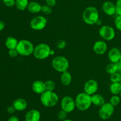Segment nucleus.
<instances>
[{
  "label": "nucleus",
  "mask_w": 121,
  "mask_h": 121,
  "mask_svg": "<svg viewBox=\"0 0 121 121\" xmlns=\"http://www.w3.org/2000/svg\"><path fill=\"white\" fill-rule=\"evenodd\" d=\"M82 18L85 23L89 25H93L96 24L99 19V15L98 11L95 7H87L83 13Z\"/></svg>",
  "instance_id": "nucleus-1"
},
{
  "label": "nucleus",
  "mask_w": 121,
  "mask_h": 121,
  "mask_svg": "<svg viewBox=\"0 0 121 121\" xmlns=\"http://www.w3.org/2000/svg\"><path fill=\"white\" fill-rule=\"evenodd\" d=\"M76 107L81 111L87 110L92 103L91 96L85 92L78 94L75 99Z\"/></svg>",
  "instance_id": "nucleus-2"
},
{
  "label": "nucleus",
  "mask_w": 121,
  "mask_h": 121,
  "mask_svg": "<svg viewBox=\"0 0 121 121\" xmlns=\"http://www.w3.org/2000/svg\"><path fill=\"white\" fill-rule=\"evenodd\" d=\"M40 101L44 106L47 107H53L57 104L59 102V96L53 91L46 90L41 94Z\"/></svg>",
  "instance_id": "nucleus-3"
},
{
  "label": "nucleus",
  "mask_w": 121,
  "mask_h": 121,
  "mask_svg": "<svg viewBox=\"0 0 121 121\" xmlns=\"http://www.w3.org/2000/svg\"><path fill=\"white\" fill-rule=\"evenodd\" d=\"M17 51L19 55L21 56H30L34 52V47L33 44L28 40H21L18 42Z\"/></svg>",
  "instance_id": "nucleus-4"
},
{
  "label": "nucleus",
  "mask_w": 121,
  "mask_h": 121,
  "mask_svg": "<svg viewBox=\"0 0 121 121\" xmlns=\"http://www.w3.org/2000/svg\"><path fill=\"white\" fill-rule=\"evenodd\" d=\"M52 65L56 71L63 73L68 70L69 63L67 58L63 56H57L53 58Z\"/></svg>",
  "instance_id": "nucleus-5"
},
{
  "label": "nucleus",
  "mask_w": 121,
  "mask_h": 121,
  "mask_svg": "<svg viewBox=\"0 0 121 121\" xmlns=\"http://www.w3.org/2000/svg\"><path fill=\"white\" fill-rule=\"evenodd\" d=\"M51 49L48 45L46 43H40L34 47V57L38 59H45L50 55Z\"/></svg>",
  "instance_id": "nucleus-6"
},
{
  "label": "nucleus",
  "mask_w": 121,
  "mask_h": 121,
  "mask_svg": "<svg viewBox=\"0 0 121 121\" xmlns=\"http://www.w3.org/2000/svg\"><path fill=\"white\" fill-rule=\"evenodd\" d=\"M114 112V106L110 103H105L100 107L99 110V116L102 119L106 120L112 116Z\"/></svg>",
  "instance_id": "nucleus-7"
},
{
  "label": "nucleus",
  "mask_w": 121,
  "mask_h": 121,
  "mask_svg": "<svg viewBox=\"0 0 121 121\" xmlns=\"http://www.w3.org/2000/svg\"><path fill=\"white\" fill-rule=\"evenodd\" d=\"M30 27L34 30H41L47 25V19L43 16L38 15L33 18L30 21Z\"/></svg>",
  "instance_id": "nucleus-8"
},
{
  "label": "nucleus",
  "mask_w": 121,
  "mask_h": 121,
  "mask_svg": "<svg viewBox=\"0 0 121 121\" xmlns=\"http://www.w3.org/2000/svg\"><path fill=\"white\" fill-rule=\"evenodd\" d=\"M61 109L67 113L72 112L76 107L75 100L70 96H65L61 100Z\"/></svg>",
  "instance_id": "nucleus-9"
},
{
  "label": "nucleus",
  "mask_w": 121,
  "mask_h": 121,
  "mask_svg": "<svg viewBox=\"0 0 121 121\" xmlns=\"http://www.w3.org/2000/svg\"><path fill=\"white\" fill-rule=\"evenodd\" d=\"M99 35L105 40H111L115 36V32L113 27L109 26H103L99 29Z\"/></svg>",
  "instance_id": "nucleus-10"
},
{
  "label": "nucleus",
  "mask_w": 121,
  "mask_h": 121,
  "mask_svg": "<svg viewBox=\"0 0 121 121\" xmlns=\"http://www.w3.org/2000/svg\"><path fill=\"white\" fill-rule=\"evenodd\" d=\"M98 82L95 79H89L87 81L84 85V91L86 93L88 94L92 95L94 94L98 91Z\"/></svg>",
  "instance_id": "nucleus-11"
},
{
  "label": "nucleus",
  "mask_w": 121,
  "mask_h": 121,
  "mask_svg": "<svg viewBox=\"0 0 121 121\" xmlns=\"http://www.w3.org/2000/svg\"><path fill=\"white\" fill-rule=\"evenodd\" d=\"M93 51L98 55H103L107 51V44L103 40H98L94 43Z\"/></svg>",
  "instance_id": "nucleus-12"
},
{
  "label": "nucleus",
  "mask_w": 121,
  "mask_h": 121,
  "mask_svg": "<svg viewBox=\"0 0 121 121\" xmlns=\"http://www.w3.org/2000/svg\"><path fill=\"white\" fill-rule=\"evenodd\" d=\"M41 114L36 109H31L26 113L25 116L26 121H40Z\"/></svg>",
  "instance_id": "nucleus-13"
},
{
  "label": "nucleus",
  "mask_w": 121,
  "mask_h": 121,
  "mask_svg": "<svg viewBox=\"0 0 121 121\" xmlns=\"http://www.w3.org/2000/svg\"><path fill=\"white\" fill-rule=\"evenodd\" d=\"M121 52L119 49L113 47L111 49L108 53V58L112 63H116L119 61L121 59Z\"/></svg>",
  "instance_id": "nucleus-14"
},
{
  "label": "nucleus",
  "mask_w": 121,
  "mask_h": 121,
  "mask_svg": "<svg viewBox=\"0 0 121 121\" xmlns=\"http://www.w3.org/2000/svg\"><path fill=\"white\" fill-rule=\"evenodd\" d=\"M102 10L106 15H113L116 13L115 5L111 1H106L102 5Z\"/></svg>",
  "instance_id": "nucleus-15"
},
{
  "label": "nucleus",
  "mask_w": 121,
  "mask_h": 121,
  "mask_svg": "<svg viewBox=\"0 0 121 121\" xmlns=\"http://www.w3.org/2000/svg\"><path fill=\"white\" fill-rule=\"evenodd\" d=\"M13 106L14 107L15 110L18 111H23L26 110L27 107V102L26 100L23 98H19L16 99L13 102Z\"/></svg>",
  "instance_id": "nucleus-16"
},
{
  "label": "nucleus",
  "mask_w": 121,
  "mask_h": 121,
  "mask_svg": "<svg viewBox=\"0 0 121 121\" xmlns=\"http://www.w3.org/2000/svg\"><path fill=\"white\" fill-rule=\"evenodd\" d=\"M32 89L35 93L41 94L43 93L46 91L44 83L40 80L35 81L32 84Z\"/></svg>",
  "instance_id": "nucleus-17"
},
{
  "label": "nucleus",
  "mask_w": 121,
  "mask_h": 121,
  "mask_svg": "<svg viewBox=\"0 0 121 121\" xmlns=\"http://www.w3.org/2000/svg\"><path fill=\"white\" fill-rule=\"evenodd\" d=\"M92 103L98 107H101L105 103V100L102 95L99 94H94L91 96Z\"/></svg>",
  "instance_id": "nucleus-18"
},
{
  "label": "nucleus",
  "mask_w": 121,
  "mask_h": 121,
  "mask_svg": "<svg viewBox=\"0 0 121 121\" xmlns=\"http://www.w3.org/2000/svg\"><path fill=\"white\" fill-rule=\"evenodd\" d=\"M41 7L42 6L40 4L35 1H33L28 4L27 9L30 13H33V14H37L41 11Z\"/></svg>",
  "instance_id": "nucleus-19"
},
{
  "label": "nucleus",
  "mask_w": 121,
  "mask_h": 121,
  "mask_svg": "<svg viewBox=\"0 0 121 121\" xmlns=\"http://www.w3.org/2000/svg\"><path fill=\"white\" fill-rule=\"evenodd\" d=\"M72 75L68 71H65V72H63L61 77H60L61 83L66 86L69 85L70 84L71 82H72Z\"/></svg>",
  "instance_id": "nucleus-20"
},
{
  "label": "nucleus",
  "mask_w": 121,
  "mask_h": 121,
  "mask_svg": "<svg viewBox=\"0 0 121 121\" xmlns=\"http://www.w3.org/2000/svg\"><path fill=\"white\" fill-rule=\"evenodd\" d=\"M18 42L14 37L9 36L6 39L5 45L8 49H16L17 47Z\"/></svg>",
  "instance_id": "nucleus-21"
},
{
  "label": "nucleus",
  "mask_w": 121,
  "mask_h": 121,
  "mask_svg": "<svg viewBox=\"0 0 121 121\" xmlns=\"http://www.w3.org/2000/svg\"><path fill=\"white\" fill-rule=\"evenodd\" d=\"M28 0H15V6L19 10L24 11L27 8L28 5Z\"/></svg>",
  "instance_id": "nucleus-22"
},
{
  "label": "nucleus",
  "mask_w": 121,
  "mask_h": 121,
  "mask_svg": "<svg viewBox=\"0 0 121 121\" xmlns=\"http://www.w3.org/2000/svg\"><path fill=\"white\" fill-rule=\"evenodd\" d=\"M110 91L113 95H118L121 91V84L120 83H113L110 86Z\"/></svg>",
  "instance_id": "nucleus-23"
},
{
  "label": "nucleus",
  "mask_w": 121,
  "mask_h": 121,
  "mask_svg": "<svg viewBox=\"0 0 121 121\" xmlns=\"http://www.w3.org/2000/svg\"><path fill=\"white\" fill-rule=\"evenodd\" d=\"M106 72L109 74H113L117 72V65L115 63H110L108 64L107 66H106Z\"/></svg>",
  "instance_id": "nucleus-24"
},
{
  "label": "nucleus",
  "mask_w": 121,
  "mask_h": 121,
  "mask_svg": "<svg viewBox=\"0 0 121 121\" xmlns=\"http://www.w3.org/2000/svg\"><path fill=\"white\" fill-rule=\"evenodd\" d=\"M44 84L46 91H53L55 88V83L52 80L46 81V82H44Z\"/></svg>",
  "instance_id": "nucleus-25"
},
{
  "label": "nucleus",
  "mask_w": 121,
  "mask_h": 121,
  "mask_svg": "<svg viewBox=\"0 0 121 121\" xmlns=\"http://www.w3.org/2000/svg\"><path fill=\"white\" fill-rule=\"evenodd\" d=\"M111 82L113 83H120L121 81V74L119 72H115L113 74L111 75L110 77Z\"/></svg>",
  "instance_id": "nucleus-26"
},
{
  "label": "nucleus",
  "mask_w": 121,
  "mask_h": 121,
  "mask_svg": "<svg viewBox=\"0 0 121 121\" xmlns=\"http://www.w3.org/2000/svg\"><path fill=\"white\" fill-rule=\"evenodd\" d=\"M121 101V97L118 95H113L110 99L109 103L113 106H117L119 104Z\"/></svg>",
  "instance_id": "nucleus-27"
},
{
  "label": "nucleus",
  "mask_w": 121,
  "mask_h": 121,
  "mask_svg": "<svg viewBox=\"0 0 121 121\" xmlns=\"http://www.w3.org/2000/svg\"><path fill=\"white\" fill-rule=\"evenodd\" d=\"M67 116V113L65 111H64V110H62V109L58 112L57 117H58V119H59V120H60V121H64V120L66 119Z\"/></svg>",
  "instance_id": "nucleus-28"
},
{
  "label": "nucleus",
  "mask_w": 121,
  "mask_h": 121,
  "mask_svg": "<svg viewBox=\"0 0 121 121\" xmlns=\"http://www.w3.org/2000/svg\"><path fill=\"white\" fill-rule=\"evenodd\" d=\"M41 11H42L44 14H46V15L50 14L52 12V7L47 5H43L42 7H41Z\"/></svg>",
  "instance_id": "nucleus-29"
},
{
  "label": "nucleus",
  "mask_w": 121,
  "mask_h": 121,
  "mask_svg": "<svg viewBox=\"0 0 121 121\" xmlns=\"http://www.w3.org/2000/svg\"><path fill=\"white\" fill-rule=\"evenodd\" d=\"M115 25L117 29L121 31V15H118L115 20Z\"/></svg>",
  "instance_id": "nucleus-30"
},
{
  "label": "nucleus",
  "mask_w": 121,
  "mask_h": 121,
  "mask_svg": "<svg viewBox=\"0 0 121 121\" xmlns=\"http://www.w3.org/2000/svg\"><path fill=\"white\" fill-rule=\"evenodd\" d=\"M116 14L121 15V0H117L115 4Z\"/></svg>",
  "instance_id": "nucleus-31"
},
{
  "label": "nucleus",
  "mask_w": 121,
  "mask_h": 121,
  "mask_svg": "<svg viewBox=\"0 0 121 121\" xmlns=\"http://www.w3.org/2000/svg\"><path fill=\"white\" fill-rule=\"evenodd\" d=\"M3 2L6 6L11 7L15 4V0H3Z\"/></svg>",
  "instance_id": "nucleus-32"
},
{
  "label": "nucleus",
  "mask_w": 121,
  "mask_h": 121,
  "mask_svg": "<svg viewBox=\"0 0 121 121\" xmlns=\"http://www.w3.org/2000/svg\"><path fill=\"white\" fill-rule=\"evenodd\" d=\"M8 54H9V56L11 57V58H15V57L17 56L18 55H19L16 49L9 50V52H8Z\"/></svg>",
  "instance_id": "nucleus-33"
},
{
  "label": "nucleus",
  "mask_w": 121,
  "mask_h": 121,
  "mask_svg": "<svg viewBox=\"0 0 121 121\" xmlns=\"http://www.w3.org/2000/svg\"><path fill=\"white\" fill-rule=\"evenodd\" d=\"M66 43L64 40H60L57 43V47L59 49H63L66 47Z\"/></svg>",
  "instance_id": "nucleus-34"
},
{
  "label": "nucleus",
  "mask_w": 121,
  "mask_h": 121,
  "mask_svg": "<svg viewBox=\"0 0 121 121\" xmlns=\"http://www.w3.org/2000/svg\"><path fill=\"white\" fill-rule=\"evenodd\" d=\"M46 3L47 5L50 7H54L56 4V0H46Z\"/></svg>",
  "instance_id": "nucleus-35"
},
{
  "label": "nucleus",
  "mask_w": 121,
  "mask_h": 121,
  "mask_svg": "<svg viewBox=\"0 0 121 121\" xmlns=\"http://www.w3.org/2000/svg\"><path fill=\"white\" fill-rule=\"evenodd\" d=\"M15 109L14 108V107L13 106H9L8 108H7V112H8V113L9 114H13L15 112Z\"/></svg>",
  "instance_id": "nucleus-36"
},
{
  "label": "nucleus",
  "mask_w": 121,
  "mask_h": 121,
  "mask_svg": "<svg viewBox=\"0 0 121 121\" xmlns=\"http://www.w3.org/2000/svg\"><path fill=\"white\" fill-rule=\"evenodd\" d=\"M116 65H117V72L119 73H121V61H118L115 63Z\"/></svg>",
  "instance_id": "nucleus-37"
},
{
  "label": "nucleus",
  "mask_w": 121,
  "mask_h": 121,
  "mask_svg": "<svg viewBox=\"0 0 121 121\" xmlns=\"http://www.w3.org/2000/svg\"><path fill=\"white\" fill-rule=\"evenodd\" d=\"M8 121H19V119L17 116H12L8 119Z\"/></svg>",
  "instance_id": "nucleus-38"
},
{
  "label": "nucleus",
  "mask_w": 121,
  "mask_h": 121,
  "mask_svg": "<svg viewBox=\"0 0 121 121\" xmlns=\"http://www.w3.org/2000/svg\"><path fill=\"white\" fill-rule=\"evenodd\" d=\"M5 23L2 21H0V30H2L5 28Z\"/></svg>",
  "instance_id": "nucleus-39"
},
{
  "label": "nucleus",
  "mask_w": 121,
  "mask_h": 121,
  "mask_svg": "<svg viewBox=\"0 0 121 121\" xmlns=\"http://www.w3.org/2000/svg\"><path fill=\"white\" fill-rule=\"evenodd\" d=\"M54 53V51H53V50H52V51H51V52H50V55H53Z\"/></svg>",
  "instance_id": "nucleus-40"
},
{
  "label": "nucleus",
  "mask_w": 121,
  "mask_h": 121,
  "mask_svg": "<svg viewBox=\"0 0 121 121\" xmlns=\"http://www.w3.org/2000/svg\"><path fill=\"white\" fill-rule=\"evenodd\" d=\"M72 121V120H70V119H66L64 120V121Z\"/></svg>",
  "instance_id": "nucleus-41"
},
{
  "label": "nucleus",
  "mask_w": 121,
  "mask_h": 121,
  "mask_svg": "<svg viewBox=\"0 0 121 121\" xmlns=\"http://www.w3.org/2000/svg\"><path fill=\"white\" fill-rule=\"evenodd\" d=\"M120 97H121V93H120Z\"/></svg>",
  "instance_id": "nucleus-42"
},
{
  "label": "nucleus",
  "mask_w": 121,
  "mask_h": 121,
  "mask_svg": "<svg viewBox=\"0 0 121 121\" xmlns=\"http://www.w3.org/2000/svg\"><path fill=\"white\" fill-rule=\"evenodd\" d=\"M120 61H121V59H120Z\"/></svg>",
  "instance_id": "nucleus-43"
},
{
  "label": "nucleus",
  "mask_w": 121,
  "mask_h": 121,
  "mask_svg": "<svg viewBox=\"0 0 121 121\" xmlns=\"http://www.w3.org/2000/svg\"></svg>",
  "instance_id": "nucleus-44"
}]
</instances>
